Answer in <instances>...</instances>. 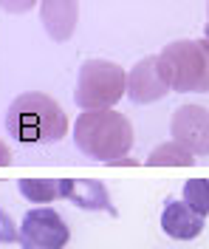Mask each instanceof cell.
<instances>
[{
  "label": "cell",
  "instance_id": "30bf717a",
  "mask_svg": "<svg viewBox=\"0 0 209 249\" xmlns=\"http://www.w3.org/2000/svg\"><path fill=\"white\" fill-rule=\"evenodd\" d=\"M204 221L207 218L193 213L181 198L170 196L167 204H164V213H161V230L170 238H176V241H193V238L204 232Z\"/></svg>",
  "mask_w": 209,
  "mask_h": 249
},
{
  "label": "cell",
  "instance_id": "5bb4252c",
  "mask_svg": "<svg viewBox=\"0 0 209 249\" xmlns=\"http://www.w3.org/2000/svg\"><path fill=\"white\" fill-rule=\"evenodd\" d=\"M0 244H20V227L6 210H0Z\"/></svg>",
  "mask_w": 209,
  "mask_h": 249
},
{
  "label": "cell",
  "instance_id": "ac0fdd59",
  "mask_svg": "<svg viewBox=\"0 0 209 249\" xmlns=\"http://www.w3.org/2000/svg\"><path fill=\"white\" fill-rule=\"evenodd\" d=\"M204 31H207V40H209V0H207V26H204Z\"/></svg>",
  "mask_w": 209,
  "mask_h": 249
},
{
  "label": "cell",
  "instance_id": "7a4b0ae2",
  "mask_svg": "<svg viewBox=\"0 0 209 249\" xmlns=\"http://www.w3.org/2000/svg\"><path fill=\"white\" fill-rule=\"evenodd\" d=\"M74 144L88 159L111 164L130 153L133 147V124L116 108L82 110L74 122Z\"/></svg>",
  "mask_w": 209,
  "mask_h": 249
},
{
  "label": "cell",
  "instance_id": "7c38bea8",
  "mask_svg": "<svg viewBox=\"0 0 209 249\" xmlns=\"http://www.w3.org/2000/svg\"><path fill=\"white\" fill-rule=\"evenodd\" d=\"M145 164L147 167H190V164H195V156L187 147H181L178 142L170 139L147 156Z\"/></svg>",
  "mask_w": 209,
  "mask_h": 249
},
{
  "label": "cell",
  "instance_id": "9c48e42d",
  "mask_svg": "<svg viewBox=\"0 0 209 249\" xmlns=\"http://www.w3.org/2000/svg\"><path fill=\"white\" fill-rule=\"evenodd\" d=\"M60 190H63V198L74 201L80 210H99V213L116 215L108 187L96 178H60Z\"/></svg>",
  "mask_w": 209,
  "mask_h": 249
},
{
  "label": "cell",
  "instance_id": "8992f818",
  "mask_svg": "<svg viewBox=\"0 0 209 249\" xmlns=\"http://www.w3.org/2000/svg\"><path fill=\"white\" fill-rule=\"evenodd\" d=\"M170 136L193 156H209V108L204 105H181L173 110Z\"/></svg>",
  "mask_w": 209,
  "mask_h": 249
},
{
  "label": "cell",
  "instance_id": "52a82bcc",
  "mask_svg": "<svg viewBox=\"0 0 209 249\" xmlns=\"http://www.w3.org/2000/svg\"><path fill=\"white\" fill-rule=\"evenodd\" d=\"M167 93H170V88H167L164 77L159 74L156 54L139 60L128 71V91H125V96H128L133 105H153V102L164 99Z\"/></svg>",
  "mask_w": 209,
  "mask_h": 249
},
{
  "label": "cell",
  "instance_id": "6da1fadb",
  "mask_svg": "<svg viewBox=\"0 0 209 249\" xmlns=\"http://www.w3.org/2000/svg\"><path fill=\"white\" fill-rule=\"evenodd\" d=\"M6 133L20 144H57L68 136V116L63 108L40 91L20 93L6 110Z\"/></svg>",
  "mask_w": 209,
  "mask_h": 249
},
{
  "label": "cell",
  "instance_id": "8fae6325",
  "mask_svg": "<svg viewBox=\"0 0 209 249\" xmlns=\"http://www.w3.org/2000/svg\"><path fill=\"white\" fill-rule=\"evenodd\" d=\"M17 190L26 201L32 204H51L57 198H63V190H60V178H20Z\"/></svg>",
  "mask_w": 209,
  "mask_h": 249
},
{
  "label": "cell",
  "instance_id": "e0dca14e",
  "mask_svg": "<svg viewBox=\"0 0 209 249\" xmlns=\"http://www.w3.org/2000/svg\"><path fill=\"white\" fill-rule=\"evenodd\" d=\"M113 167H116V164H119V167H133V164H136V159H128V156H122V159H116V161H111Z\"/></svg>",
  "mask_w": 209,
  "mask_h": 249
},
{
  "label": "cell",
  "instance_id": "2e32d148",
  "mask_svg": "<svg viewBox=\"0 0 209 249\" xmlns=\"http://www.w3.org/2000/svg\"><path fill=\"white\" fill-rule=\"evenodd\" d=\"M6 164H12V150L6 147V142H0V167H6Z\"/></svg>",
  "mask_w": 209,
  "mask_h": 249
},
{
  "label": "cell",
  "instance_id": "3957f363",
  "mask_svg": "<svg viewBox=\"0 0 209 249\" xmlns=\"http://www.w3.org/2000/svg\"><path fill=\"white\" fill-rule=\"evenodd\" d=\"M159 74L178 93H209V40H176L164 46Z\"/></svg>",
  "mask_w": 209,
  "mask_h": 249
},
{
  "label": "cell",
  "instance_id": "5b68a950",
  "mask_svg": "<svg viewBox=\"0 0 209 249\" xmlns=\"http://www.w3.org/2000/svg\"><path fill=\"white\" fill-rule=\"evenodd\" d=\"M71 230L54 207H34L20 224V249H65Z\"/></svg>",
  "mask_w": 209,
  "mask_h": 249
},
{
  "label": "cell",
  "instance_id": "4fadbf2b",
  "mask_svg": "<svg viewBox=\"0 0 209 249\" xmlns=\"http://www.w3.org/2000/svg\"><path fill=\"white\" fill-rule=\"evenodd\" d=\"M181 201L187 204L193 213H198L201 218H207L209 215V181L207 178H190V181H184Z\"/></svg>",
  "mask_w": 209,
  "mask_h": 249
},
{
  "label": "cell",
  "instance_id": "277c9868",
  "mask_svg": "<svg viewBox=\"0 0 209 249\" xmlns=\"http://www.w3.org/2000/svg\"><path fill=\"white\" fill-rule=\"evenodd\" d=\"M128 91V74L122 65L111 60H88L80 68L74 102L82 110H108L116 108Z\"/></svg>",
  "mask_w": 209,
  "mask_h": 249
},
{
  "label": "cell",
  "instance_id": "ba28073f",
  "mask_svg": "<svg viewBox=\"0 0 209 249\" xmlns=\"http://www.w3.org/2000/svg\"><path fill=\"white\" fill-rule=\"evenodd\" d=\"M80 20L77 0H40V23L54 43H65L74 37Z\"/></svg>",
  "mask_w": 209,
  "mask_h": 249
},
{
  "label": "cell",
  "instance_id": "9a60e30c",
  "mask_svg": "<svg viewBox=\"0 0 209 249\" xmlns=\"http://www.w3.org/2000/svg\"><path fill=\"white\" fill-rule=\"evenodd\" d=\"M37 3L40 0H0V9L9 12V15H26V12H32Z\"/></svg>",
  "mask_w": 209,
  "mask_h": 249
}]
</instances>
